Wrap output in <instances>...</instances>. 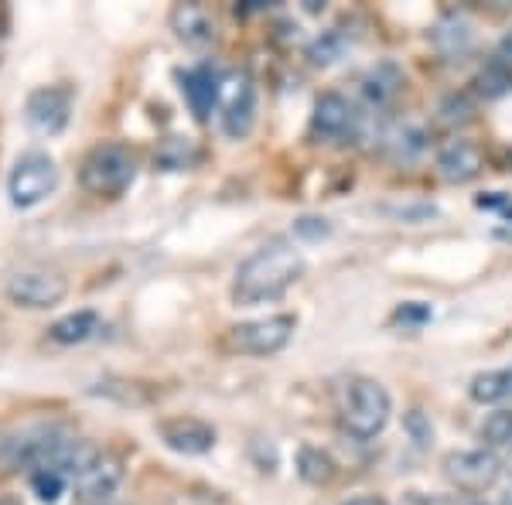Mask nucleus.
<instances>
[{
    "label": "nucleus",
    "mask_w": 512,
    "mask_h": 505,
    "mask_svg": "<svg viewBox=\"0 0 512 505\" xmlns=\"http://www.w3.org/2000/svg\"><path fill=\"white\" fill-rule=\"evenodd\" d=\"M304 277V256L284 239L260 246L239 263L233 277V304L236 308H260V304L280 301L297 280Z\"/></svg>",
    "instance_id": "obj_1"
},
{
    "label": "nucleus",
    "mask_w": 512,
    "mask_h": 505,
    "mask_svg": "<svg viewBox=\"0 0 512 505\" xmlns=\"http://www.w3.org/2000/svg\"><path fill=\"white\" fill-rule=\"evenodd\" d=\"M393 417V396L379 379L355 376L342 393V430L355 441H376Z\"/></svg>",
    "instance_id": "obj_2"
},
{
    "label": "nucleus",
    "mask_w": 512,
    "mask_h": 505,
    "mask_svg": "<svg viewBox=\"0 0 512 505\" xmlns=\"http://www.w3.org/2000/svg\"><path fill=\"white\" fill-rule=\"evenodd\" d=\"M137 181V154L127 144H96L79 164L82 192L96 198H120Z\"/></svg>",
    "instance_id": "obj_3"
},
{
    "label": "nucleus",
    "mask_w": 512,
    "mask_h": 505,
    "mask_svg": "<svg viewBox=\"0 0 512 505\" xmlns=\"http://www.w3.org/2000/svg\"><path fill=\"white\" fill-rule=\"evenodd\" d=\"M59 188V164L45 151H28L14 161L11 175H7V198L18 212H28L41 205L45 198L55 195Z\"/></svg>",
    "instance_id": "obj_4"
},
{
    "label": "nucleus",
    "mask_w": 512,
    "mask_h": 505,
    "mask_svg": "<svg viewBox=\"0 0 512 505\" xmlns=\"http://www.w3.org/2000/svg\"><path fill=\"white\" fill-rule=\"evenodd\" d=\"M444 478L465 495H485L502 478V461L489 447H468V451H451L441 461Z\"/></svg>",
    "instance_id": "obj_5"
},
{
    "label": "nucleus",
    "mask_w": 512,
    "mask_h": 505,
    "mask_svg": "<svg viewBox=\"0 0 512 505\" xmlns=\"http://www.w3.org/2000/svg\"><path fill=\"white\" fill-rule=\"evenodd\" d=\"M297 331L294 314H267V318L243 321V325L229 328V349L243 355H277L280 349L291 345Z\"/></svg>",
    "instance_id": "obj_6"
},
{
    "label": "nucleus",
    "mask_w": 512,
    "mask_h": 505,
    "mask_svg": "<svg viewBox=\"0 0 512 505\" xmlns=\"http://www.w3.org/2000/svg\"><path fill=\"white\" fill-rule=\"evenodd\" d=\"M72 106H76V93L69 86H62V82L59 86H38L24 99V123L38 137H59L72 120Z\"/></svg>",
    "instance_id": "obj_7"
},
{
    "label": "nucleus",
    "mask_w": 512,
    "mask_h": 505,
    "mask_svg": "<svg viewBox=\"0 0 512 505\" xmlns=\"http://www.w3.org/2000/svg\"><path fill=\"white\" fill-rule=\"evenodd\" d=\"M65 297H69V280L52 270H21L7 280V301L24 311L59 308Z\"/></svg>",
    "instance_id": "obj_8"
},
{
    "label": "nucleus",
    "mask_w": 512,
    "mask_h": 505,
    "mask_svg": "<svg viewBox=\"0 0 512 505\" xmlns=\"http://www.w3.org/2000/svg\"><path fill=\"white\" fill-rule=\"evenodd\" d=\"M222 130L229 137L239 140L253 130L256 120V86L246 72H239L233 79H222Z\"/></svg>",
    "instance_id": "obj_9"
},
{
    "label": "nucleus",
    "mask_w": 512,
    "mask_h": 505,
    "mask_svg": "<svg viewBox=\"0 0 512 505\" xmlns=\"http://www.w3.org/2000/svg\"><path fill=\"white\" fill-rule=\"evenodd\" d=\"M359 130V113L342 93L318 96L315 113H311V137L321 144H338V140L352 137Z\"/></svg>",
    "instance_id": "obj_10"
},
{
    "label": "nucleus",
    "mask_w": 512,
    "mask_h": 505,
    "mask_svg": "<svg viewBox=\"0 0 512 505\" xmlns=\"http://www.w3.org/2000/svg\"><path fill=\"white\" fill-rule=\"evenodd\" d=\"M120 485H123V465H120V458H113V454H106V451H99L93 465L72 482L76 499L82 505H110L113 495L120 492Z\"/></svg>",
    "instance_id": "obj_11"
},
{
    "label": "nucleus",
    "mask_w": 512,
    "mask_h": 505,
    "mask_svg": "<svg viewBox=\"0 0 512 505\" xmlns=\"http://www.w3.org/2000/svg\"><path fill=\"white\" fill-rule=\"evenodd\" d=\"M158 437L164 441V447H171L175 454H185V458H198V454H209L216 447V427L202 417L161 420Z\"/></svg>",
    "instance_id": "obj_12"
},
{
    "label": "nucleus",
    "mask_w": 512,
    "mask_h": 505,
    "mask_svg": "<svg viewBox=\"0 0 512 505\" xmlns=\"http://www.w3.org/2000/svg\"><path fill=\"white\" fill-rule=\"evenodd\" d=\"M181 93H185L188 106H192L195 120L205 123L222 99V76L212 65H195V69L181 72Z\"/></svg>",
    "instance_id": "obj_13"
},
{
    "label": "nucleus",
    "mask_w": 512,
    "mask_h": 505,
    "mask_svg": "<svg viewBox=\"0 0 512 505\" xmlns=\"http://www.w3.org/2000/svg\"><path fill=\"white\" fill-rule=\"evenodd\" d=\"M482 168H485V157L475 144H468V140H451V144L437 154V175L448 181V185H465V181L482 175Z\"/></svg>",
    "instance_id": "obj_14"
},
{
    "label": "nucleus",
    "mask_w": 512,
    "mask_h": 505,
    "mask_svg": "<svg viewBox=\"0 0 512 505\" xmlns=\"http://www.w3.org/2000/svg\"><path fill=\"white\" fill-rule=\"evenodd\" d=\"M171 28H175V35L185 41V45H195V48L216 41V21L198 4H178L175 11H171Z\"/></svg>",
    "instance_id": "obj_15"
},
{
    "label": "nucleus",
    "mask_w": 512,
    "mask_h": 505,
    "mask_svg": "<svg viewBox=\"0 0 512 505\" xmlns=\"http://www.w3.org/2000/svg\"><path fill=\"white\" fill-rule=\"evenodd\" d=\"M403 89V72L393 62H379L376 69H369V76L362 79V96L376 106H390Z\"/></svg>",
    "instance_id": "obj_16"
},
{
    "label": "nucleus",
    "mask_w": 512,
    "mask_h": 505,
    "mask_svg": "<svg viewBox=\"0 0 512 505\" xmlns=\"http://www.w3.org/2000/svg\"><path fill=\"white\" fill-rule=\"evenodd\" d=\"M99 328H103V318L86 308V311H72L55 321V325L48 328V338H52L55 345H82V342H89Z\"/></svg>",
    "instance_id": "obj_17"
},
{
    "label": "nucleus",
    "mask_w": 512,
    "mask_h": 505,
    "mask_svg": "<svg viewBox=\"0 0 512 505\" xmlns=\"http://www.w3.org/2000/svg\"><path fill=\"white\" fill-rule=\"evenodd\" d=\"M468 396L482 407H495V403H506L512 400V366L506 369H489V372H478L468 386Z\"/></svg>",
    "instance_id": "obj_18"
},
{
    "label": "nucleus",
    "mask_w": 512,
    "mask_h": 505,
    "mask_svg": "<svg viewBox=\"0 0 512 505\" xmlns=\"http://www.w3.org/2000/svg\"><path fill=\"white\" fill-rule=\"evenodd\" d=\"M434 45L441 48V52L448 55V59H454V55H465L468 48L475 45L472 24H468V18H461V14H451V18H444L441 24H437Z\"/></svg>",
    "instance_id": "obj_19"
},
{
    "label": "nucleus",
    "mask_w": 512,
    "mask_h": 505,
    "mask_svg": "<svg viewBox=\"0 0 512 505\" xmlns=\"http://www.w3.org/2000/svg\"><path fill=\"white\" fill-rule=\"evenodd\" d=\"M297 475L308 485H332L338 475V465L332 461V454L321 451V447H301V451H297Z\"/></svg>",
    "instance_id": "obj_20"
},
{
    "label": "nucleus",
    "mask_w": 512,
    "mask_h": 505,
    "mask_svg": "<svg viewBox=\"0 0 512 505\" xmlns=\"http://www.w3.org/2000/svg\"><path fill=\"white\" fill-rule=\"evenodd\" d=\"M383 144L390 147L393 157H400V161H414V157L427 147V134L414 123H396L383 134Z\"/></svg>",
    "instance_id": "obj_21"
},
{
    "label": "nucleus",
    "mask_w": 512,
    "mask_h": 505,
    "mask_svg": "<svg viewBox=\"0 0 512 505\" xmlns=\"http://www.w3.org/2000/svg\"><path fill=\"white\" fill-rule=\"evenodd\" d=\"M154 161H158L161 171H188L195 161V144L188 137H168L154 151Z\"/></svg>",
    "instance_id": "obj_22"
},
{
    "label": "nucleus",
    "mask_w": 512,
    "mask_h": 505,
    "mask_svg": "<svg viewBox=\"0 0 512 505\" xmlns=\"http://www.w3.org/2000/svg\"><path fill=\"white\" fill-rule=\"evenodd\" d=\"M478 434H482V441L492 447H512V410H492L489 417L482 420V427H478Z\"/></svg>",
    "instance_id": "obj_23"
},
{
    "label": "nucleus",
    "mask_w": 512,
    "mask_h": 505,
    "mask_svg": "<svg viewBox=\"0 0 512 505\" xmlns=\"http://www.w3.org/2000/svg\"><path fill=\"white\" fill-rule=\"evenodd\" d=\"M489 76L495 82H502V86L512 79V31H506V35L499 38V45H495L492 62H489Z\"/></svg>",
    "instance_id": "obj_24"
},
{
    "label": "nucleus",
    "mask_w": 512,
    "mask_h": 505,
    "mask_svg": "<svg viewBox=\"0 0 512 505\" xmlns=\"http://www.w3.org/2000/svg\"><path fill=\"white\" fill-rule=\"evenodd\" d=\"M31 488H35V495L41 502H59L69 482H65L62 475H52V471H35V475H31Z\"/></svg>",
    "instance_id": "obj_25"
},
{
    "label": "nucleus",
    "mask_w": 512,
    "mask_h": 505,
    "mask_svg": "<svg viewBox=\"0 0 512 505\" xmlns=\"http://www.w3.org/2000/svg\"><path fill=\"white\" fill-rule=\"evenodd\" d=\"M342 48H345V41H342V35L338 31H328L325 38H318L315 45H311V62L315 65H332L338 55H342Z\"/></svg>",
    "instance_id": "obj_26"
},
{
    "label": "nucleus",
    "mask_w": 512,
    "mask_h": 505,
    "mask_svg": "<svg viewBox=\"0 0 512 505\" xmlns=\"http://www.w3.org/2000/svg\"><path fill=\"white\" fill-rule=\"evenodd\" d=\"M407 430L414 434V441H417V444H431V441H434L431 420H424V413H420V410H410V413H407Z\"/></svg>",
    "instance_id": "obj_27"
},
{
    "label": "nucleus",
    "mask_w": 512,
    "mask_h": 505,
    "mask_svg": "<svg viewBox=\"0 0 512 505\" xmlns=\"http://www.w3.org/2000/svg\"><path fill=\"white\" fill-rule=\"evenodd\" d=\"M410 505H475L468 495H410Z\"/></svg>",
    "instance_id": "obj_28"
},
{
    "label": "nucleus",
    "mask_w": 512,
    "mask_h": 505,
    "mask_svg": "<svg viewBox=\"0 0 512 505\" xmlns=\"http://www.w3.org/2000/svg\"><path fill=\"white\" fill-rule=\"evenodd\" d=\"M294 233H297V236H304V239H321V236L332 233V226H328L325 219H297Z\"/></svg>",
    "instance_id": "obj_29"
},
{
    "label": "nucleus",
    "mask_w": 512,
    "mask_h": 505,
    "mask_svg": "<svg viewBox=\"0 0 512 505\" xmlns=\"http://www.w3.org/2000/svg\"><path fill=\"white\" fill-rule=\"evenodd\" d=\"M396 318H400V321H427V318H431V311L414 308V304H403V308L396 311Z\"/></svg>",
    "instance_id": "obj_30"
},
{
    "label": "nucleus",
    "mask_w": 512,
    "mask_h": 505,
    "mask_svg": "<svg viewBox=\"0 0 512 505\" xmlns=\"http://www.w3.org/2000/svg\"><path fill=\"white\" fill-rule=\"evenodd\" d=\"M345 505H390L383 499V495H355V499H349Z\"/></svg>",
    "instance_id": "obj_31"
},
{
    "label": "nucleus",
    "mask_w": 512,
    "mask_h": 505,
    "mask_svg": "<svg viewBox=\"0 0 512 505\" xmlns=\"http://www.w3.org/2000/svg\"><path fill=\"white\" fill-rule=\"evenodd\" d=\"M0 505H21V499H14V495H0Z\"/></svg>",
    "instance_id": "obj_32"
}]
</instances>
